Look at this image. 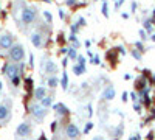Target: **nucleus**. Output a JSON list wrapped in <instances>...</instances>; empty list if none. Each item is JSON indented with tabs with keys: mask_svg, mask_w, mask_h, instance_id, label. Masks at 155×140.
Returning a JSON list of instances; mask_svg holds the SVG:
<instances>
[{
	"mask_svg": "<svg viewBox=\"0 0 155 140\" xmlns=\"http://www.w3.org/2000/svg\"><path fill=\"white\" fill-rule=\"evenodd\" d=\"M102 98L107 100V101L113 100V98H115V89H113L112 86H107V87L104 89V92H102Z\"/></svg>",
	"mask_w": 155,
	"mask_h": 140,
	"instance_id": "nucleus-9",
	"label": "nucleus"
},
{
	"mask_svg": "<svg viewBox=\"0 0 155 140\" xmlns=\"http://www.w3.org/2000/svg\"><path fill=\"white\" fill-rule=\"evenodd\" d=\"M78 28H79V25H78V23H76V25H71V31H73V34L78 31Z\"/></svg>",
	"mask_w": 155,
	"mask_h": 140,
	"instance_id": "nucleus-30",
	"label": "nucleus"
},
{
	"mask_svg": "<svg viewBox=\"0 0 155 140\" xmlns=\"http://www.w3.org/2000/svg\"><path fill=\"white\" fill-rule=\"evenodd\" d=\"M12 45V36L9 33H5L0 36V50H6V48H11Z\"/></svg>",
	"mask_w": 155,
	"mask_h": 140,
	"instance_id": "nucleus-7",
	"label": "nucleus"
},
{
	"mask_svg": "<svg viewBox=\"0 0 155 140\" xmlns=\"http://www.w3.org/2000/svg\"><path fill=\"white\" fill-rule=\"evenodd\" d=\"M31 131H33L31 125H30V123H27V121H23V123H20V125L17 126L16 134H17L19 137H28V135L31 134Z\"/></svg>",
	"mask_w": 155,
	"mask_h": 140,
	"instance_id": "nucleus-5",
	"label": "nucleus"
},
{
	"mask_svg": "<svg viewBox=\"0 0 155 140\" xmlns=\"http://www.w3.org/2000/svg\"><path fill=\"white\" fill-rule=\"evenodd\" d=\"M54 111L59 114V115H67L68 114V109L65 108V104H62V103H56L54 104Z\"/></svg>",
	"mask_w": 155,
	"mask_h": 140,
	"instance_id": "nucleus-13",
	"label": "nucleus"
},
{
	"mask_svg": "<svg viewBox=\"0 0 155 140\" xmlns=\"http://www.w3.org/2000/svg\"><path fill=\"white\" fill-rule=\"evenodd\" d=\"M17 72H19V67H17L16 64H11V62H6V64L3 66V73H5L6 76H9V78H12V76L19 75Z\"/></svg>",
	"mask_w": 155,
	"mask_h": 140,
	"instance_id": "nucleus-8",
	"label": "nucleus"
},
{
	"mask_svg": "<svg viewBox=\"0 0 155 140\" xmlns=\"http://www.w3.org/2000/svg\"><path fill=\"white\" fill-rule=\"evenodd\" d=\"M78 64L79 66H85V58L81 55V56H78Z\"/></svg>",
	"mask_w": 155,
	"mask_h": 140,
	"instance_id": "nucleus-22",
	"label": "nucleus"
},
{
	"mask_svg": "<svg viewBox=\"0 0 155 140\" xmlns=\"http://www.w3.org/2000/svg\"><path fill=\"white\" fill-rule=\"evenodd\" d=\"M58 128V121H53V125H51V131H54Z\"/></svg>",
	"mask_w": 155,
	"mask_h": 140,
	"instance_id": "nucleus-33",
	"label": "nucleus"
},
{
	"mask_svg": "<svg viewBox=\"0 0 155 140\" xmlns=\"http://www.w3.org/2000/svg\"><path fill=\"white\" fill-rule=\"evenodd\" d=\"M73 73H74V75H84V73H85V66L76 64V66L73 67Z\"/></svg>",
	"mask_w": 155,
	"mask_h": 140,
	"instance_id": "nucleus-15",
	"label": "nucleus"
},
{
	"mask_svg": "<svg viewBox=\"0 0 155 140\" xmlns=\"http://www.w3.org/2000/svg\"><path fill=\"white\" fill-rule=\"evenodd\" d=\"M47 84H48V87L54 89V87L58 86V78H56V75H54V76H50L48 81H47Z\"/></svg>",
	"mask_w": 155,
	"mask_h": 140,
	"instance_id": "nucleus-16",
	"label": "nucleus"
},
{
	"mask_svg": "<svg viewBox=\"0 0 155 140\" xmlns=\"http://www.w3.org/2000/svg\"><path fill=\"white\" fill-rule=\"evenodd\" d=\"M132 55H134V56H135L137 59H140V58H141V55H140L138 52H135V50H134V52H132Z\"/></svg>",
	"mask_w": 155,
	"mask_h": 140,
	"instance_id": "nucleus-32",
	"label": "nucleus"
},
{
	"mask_svg": "<svg viewBox=\"0 0 155 140\" xmlns=\"http://www.w3.org/2000/svg\"><path fill=\"white\" fill-rule=\"evenodd\" d=\"M78 25H79V27H84V25H85V19H84V17H79V20H78Z\"/></svg>",
	"mask_w": 155,
	"mask_h": 140,
	"instance_id": "nucleus-25",
	"label": "nucleus"
},
{
	"mask_svg": "<svg viewBox=\"0 0 155 140\" xmlns=\"http://www.w3.org/2000/svg\"><path fill=\"white\" fill-rule=\"evenodd\" d=\"M65 3H67V5H74V3H76V0H67Z\"/></svg>",
	"mask_w": 155,
	"mask_h": 140,
	"instance_id": "nucleus-34",
	"label": "nucleus"
},
{
	"mask_svg": "<svg viewBox=\"0 0 155 140\" xmlns=\"http://www.w3.org/2000/svg\"><path fill=\"white\" fill-rule=\"evenodd\" d=\"M68 39H70L71 42H74V44H79V42H78V39H76V36H74V34H70V36H68Z\"/></svg>",
	"mask_w": 155,
	"mask_h": 140,
	"instance_id": "nucleus-26",
	"label": "nucleus"
},
{
	"mask_svg": "<svg viewBox=\"0 0 155 140\" xmlns=\"http://www.w3.org/2000/svg\"><path fill=\"white\" fill-rule=\"evenodd\" d=\"M11 81H12V84H14L16 87L20 84V76L19 75H16V76H12V78H11Z\"/></svg>",
	"mask_w": 155,
	"mask_h": 140,
	"instance_id": "nucleus-19",
	"label": "nucleus"
},
{
	"mask_svg": "<svg viewBox=\"0 0 155 140\" xmlns=\"http://www.w3.org/2000/svg\"><path fill=\"white\" fill-rule=\"evenodd\" d=\"M144 28H146V31H150L152 30V20H146L144 22Z\"/></svg>",
	"mask_w": 155,
	"mask_h": 140,
	"instance_id": "nucleus-21",
	"label": "nucleus"
},
{
	"mask_svg": "<svg viewBox=\"0 0 155 140\" xmlns=\"http://www.w3.org/2000/svg\"><path fill=\"white\" fill-rule=\"evenodd\" d=\"M31 44L39 48V47H42V34L41 33H33L31 34Z\"/></svg>",
	"mask_w": 155,
	"mask_h": 140,
	"instance_id": "nucleus-10",
	"label": "nucleus"
},
{
	"mask_svg": "<svg viewBox=\"0 0 155 140\" xmlns=\"http://www.w3.org/2000/svg\"><path fill=\"white\" fill-rule=\"evenodd\" d=\"M123 3H124V0H116V2H115V8L118 9V8H120V6H121Z\"/></svg>",
	"mask_w": 155,
	"mask_h": 140,
	"instance_id": "nucleus-24",
	"label": "nucleus"
},
{
	"mask_svg": "<svg viewBox=\"0 0 155 140\" xmlns=\"http://www.w3.org/2000/svg\"><path fill=\"white\" fill-rule=\"evenodd\" d=\"M6 118H9V108H6V104H0V121H5Z\"/></svg>",
	"mask_w": 155,
	"mask_h": 140,
	"instance_id": "nucleus-12",
	"label": "nucleus"
},
{
	"mask_svg": "<svg viewBox=\"0 0 155 140\" xmlns=\"http://www.w3.org/2000/svg\"><path fill=\"white\" fill-rule=\"evenodd\" d=\"M92 62H93V64H96V66H98L101 61H99V58H98V56H93V58H92Z\"/></svg>",
	"mask_w": 155,
	"mask_h": 140,
	"instance_id": "nucleus-28",
	"label": "nucleus"
},
{
	"mask_svg": "<svg viewBox=\"0 0 155 140\" xmlns=\"http://www.w3.org/2000/svg\"><path fill=\"white\" fill-rule=\"evenodd\" d=\"M130 98L135 101V100H137V94H135V92H132V94H130Z\"/></svg>",
	"mask_w": 155,
	"mask_h": 140,
	"instance_id": "nucleus-35",
	"label": "nucleus"
},
{
	"mask_svg": "<svg viewBox=\"0 0 155 140\" xmlns=\"http://www.w3.org/2000/svg\"><path fill=\"white\" fill-rule=\"evenodd\" d=\"M135 45L138 47V50H140V52H143V50H144V45H143V44H141V42H137Z\"/></svg>",
	"mask_w": 155,
	"mask_h": 140,
	"instance_id": "nucleus-29",
	"label": "nucleus"
},
{
	"mask_svg": "<svg viewBox=\"0 0 155 140\" xmlns=\"http://www.w3.org/2000/svg\"><path fill=\"white\" fill-rule=\"evenodd\" d=\"M102 14H104L106 17L109 16V8H107V2H104V3H102Z\"/></svg>",
	"mask_w": 155,
	"mask_h": 140,
	"instance_id": "nucleus-20",
	"label": "nucleus"
},
{
	"mask_svg": "<svg viewBox=\"0 0 155 140\" xmlns=\"http://www.w3.org/2000/svg\"><path fill=\"white\" fill-rule=\"evenodd\" d=\"M2 89H3V84H2V81H0V90H2Z\"/></svg>",
	"mask_w": 155,
	"mask_h": 140,
	"instance_id": "nucleus-40",
	"label": "nucleus"
},
{
	"mask_svg": "<svg viewBox=\"0 0 155 140\" xmlns=\"http://www.w3.org/2000/svg\"><path fill=\"white\" fill-rule=\"evenodd\" d=\"M30 112H31V115L36 120H42L47 115V111H45V108L42 104H31L30 106Z\"/></svg>",
	"mask_w": 155,
	"mask_h": 140,
	"instance_id": "nucleus-3",
	"label": "nucleus"
},
{
	"mask_svg": "<svg viewBox=\"0 0 155 140\" xmlns=\"http://www.w3.org/2000/svg\"><path fill=\"white\" fill-rule=\"evenodd\" d=\"M118 48H120V53H121V55H126V50H124L123 47H118Z\"/></svg>",
	"mask_w": 155,
	"mask_h": 140,
	"instance_id": "nucleus-36",
	"label": "nucleus"
},
{
	"mask_svg": "<svg viewBox=\"0 0 155 140\" xmlns=\"http://www.w3.org/2000/svg\"><path fill=\"white\" fill-rule=\"evenodd\" d=\"M44 16H45V19H47L48 22H51V14H50L48 11H44Z\"/></svg>",
	"mask_w": 155,
	"mask_h": 140,
	"instance_id": "nucleus-27",
	"label": "nucleus"
},
{
	"mask_svg": "<svg viewBox=\"0 0 155 140\" xmlns=\"http://www.w3.org/2000/svg\"><path fill=\"white\" fill-rule=\"evenodd\" d=\"M92 140H102V137H93Z\"/></svg>",
	"mask_w": 155,
	"mask_h": 140,
	"instance_id": "nucleus-38",
	"label": "nucleus"
},
{
	"mask_svg": "<svg viewBox=\"0 0 155 140\" xmlns=\"http://www.w3.org/2000/svg\"><path fill=\"white\" fill-rule=\"evenodd\" d=\"M68 58L70 59H78V53H76V48L74 47H70L68 48Z\"/></svg>",
	"mask_w": 155,
	"mask_h": 140,
	"instance_id": "nucleus-17",
	"label": "nucleus"
},
{
	"mask_svg": "<svg viewBox=\"0 0 155 140\" xmlns=\"http://www.w3.org/2000/svg\"><path fill=\"white\" fill-rule=\"evenodd\" d=\"M9 58L12 62H22L25 58V48L20 44H14L9 48Z\"/></svg>",
	"mask_w": 155,
	"mask_h": 140,
	"instance_id": "nucleus-1",
	"label": "nucleus"
},
{
	"mask_svg": "<svg viewBox=\"0 0 155 140\" xmlns=\"http://www.w3.org/2000/svg\"><path fill=\"white\" fill-rule=\"evenodd\" d=\"M23 25H31L36 20V9L34 8H25L22 11V16H20Z\"/></svg>",
	"mask_w": 155,
	"mask_h": 140,
	"instance_id": "nucleus-2",
	"label": "nucleus"
},
{
	"mask_svg": "<svg viewBox=\"0 0 155 140\" xmlns=\"http://www.w3.org/2000/svg\"><path fill=\"white\" fill-rule=\"evenodd\" d=\"M140 36H141V39H146V37H147V31L146 30H140Z\"/></svg>",
	"mask_w": 155,
	"mask_h": 140,
	"instance_id": "nucleus-23",
	"label": "nucleus"
},
{
	"mask_svg": "<svg viewBox=\"0 0 155 140\" xmlns=\"http://www.w3.org/2000/svg\"><path fill=\"white\" fill-rule=\"evenodd\" d=\"M140 109H141V106H140V104H135V111L140 112Z\"/></svg>",
	"mask_w": 155,
	"mask_h": 140,
	"instance_id": "nucleus-37",
	"label": "nucleus"
},
{
	"mask_svg": "<svg viewBox=\"0 0 155 140\" xmlns=\"http://www.w3.org/2000/svg\"><path fill=\"white\" fill-rule=\"evenodd\" d=\"M42 70H44L47 75H50V76H54V75L58 73V64H56V62H53L51 59H47L45 64L42 62Z\"/></svg>",
	"mask_w": 155,
	"mask_h": 140,
	"instance_id": "nucleus-4",
	"label": "nucleus"
},
{
	"mask_svg": "<svg viewBox=\"0 0 155 140\" xmlns=\"http://www.w3.org/2000/svg\"><path fill=\"white\" fill-rule=\"evenodd\" d=\"M62 87L67 90V87H68V76L67 73H62Z\"/></svg>",
	"mask_w": 155,
	"mask_h": 140,
	"instance_id": "nucleus-18",
	"label": "nucleus"
},
{
	"mask_svg": "<svg viewBox=\"0 0 155 140\" xmlns=\"http://www.w3.org/2000/svg\"><path fill=\"white\" fill-rule=\"evenodd\" d=\"M41 104H42V106H44L45 109H47V108H50L51 104H53V98L47 95V97H45L44 100H41Z\"/></svg>",
	"mask_w": 155,
	"mask_h": 140,
	"instance_id": "nucleus-14",
	"label": "nucleus"
},
{
	"mask_svg": "<svg viewBox=\"0 0 155 140\" xmlns=\"http://www.w3.org/2000/svg\"><path fill=\"white\" fill-rule=\"evenodd\" d=\"M150 39H152V41L155 42V34H152V37H150Z\"/></svg>",
	"mask_w": 155,
	"mask_h": 140,
	"instance_id": "nucleus-39",
	"label": "nucleus"
},
{
	"mask_svg": "<svg viewBox=\"0 0 155 140\" xmlns=\"http://www.w3.org/2000/svg\"><path fill=\"white\" fill-rule=\"evenodd\" d=\"M47 97V89L44 87V86H41V87H37L36 90H34V98L37 100V101H41V100H44Z\"/></svg>",
	"mask_w": 155,
	"mask_h": 140,
	"instance_id": "nucleus-11",
	"label": "nucleus"
},
{
	"mask_svg": "<svg viewBox=\"0 0 155 140\" xmlns=\"http://www.w3.org/2000/svg\"><path fill=\"white\" fill-rule=\"evenodd\" d=\"M92 126H93V123H88V125L85 126V129H84V132H88V131H90V128H92Z\"/></svg>",
	"mask_w": 155,
	"mask_h": 140,
	"instance_id": "nucleus-31",
	"label": "nucleus"
},
{
	"mask_svg": "<svg viewBox=\"0 0 155 140\" xmlns=\"http://www.w3.org/2000/svg\"><path fill=\"white\" fill-rule=\"evenodd\" d=\"M65 134H67V137L70 138V140H74V138H78L79 137V128L74 125V123H68L67 125V128H65Z\"/></svg>",
	"mask_w": 155,
	"mask_h": 140,
	"instance_id": "nucleus-6",
	"label": "nucleus"
}]
</instances>
